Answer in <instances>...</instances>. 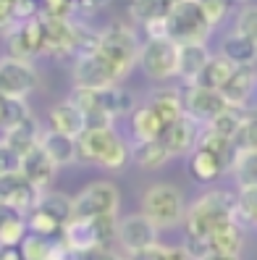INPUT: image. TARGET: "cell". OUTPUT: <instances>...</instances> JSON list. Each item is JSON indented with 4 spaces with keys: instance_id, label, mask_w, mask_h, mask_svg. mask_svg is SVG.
<instances>
[{
    "instance_id": "4",
    "label": "cell",
    "mask_w": 257,
    "mask_h": 260,
    "mask_svg": "<svg viewBox=\"0 0 257 260\" xmlns=\"http://www.w3.org/2000/svg\"><path fill=\"white\" fill-rule=\"evenodd\" d=\"M165 32L173 42H205L210 24L197 0H181L165 13Z\"/></svg>"
},
{
    "instance_id": "40",
    "label": "cell",
    "mask_w": 257,
    "mask_h": 260,
    "mask_svg": "<svg viewBox=\"0 0 257 260\" xmlns=\"http://www.w3.org/2000/svg\"><path fill=\"white\" fill-rule=\"evenodd\" d=\"M126 160H129V147H126V142L121 140V137H116L113 145L105 150L100 166L102 168H111V171H121V168L126 166Z\"/></svg>"
},
{
    "instance_id": "45",
    "label": "cell",
    "mask_w": 257,
    "mask_h": 260,
    "mask_svg": "<svg viewBox=\"0 0 257 260\" xmlns=\"http://www.w3.org/2000/svg\"><path fill=\"white\" fill-rule=\"evenodd\" d=\"M165 252H168V247H163V244H150V247L144 250H137V252H131L129 260H165Z\"/></svg>"
},
{
    "instance_id": "29",
    "label": "cell",
    "mask_w": 257,
    "mask_h": 260,
    "mask_svg": "<svg viewBox=\"0 0 257 260\" xmlns=\"http://www.w3.org/2000/svg\"><path fill=\"white\" fill-rule=\"evenodd\" d=\"M234 71V63L223 55H210L207 63L202 66V71L197 74V79L192 84H200V87H210V89H221L223 82L229 79V74Z\"/></svg>"
},
{
    "instance_id": "13",
    "label": "cell",
    "mask_w": 257,
    "mask_h": 260,
    "mask_svg": "<svg viewBox=\"0 0 257 260\" xmlns=\"http://www.w3.org/2000/svg\"><path fill=\"white\" fill-rule=\"evenodd\" d=\"M116 242H121V247L131 255L137 250H144L150 244H155L158 242V229L150 223L142 213L139 216H126L124 221H118Z\"/></svg>"
},
{
    "instance_id": "46",
    "label": "cell",
    "mask_w": 257,
    "mask_h": 260,
    "mask_svg": "<svg viewBox=\"0 0 257 260\" xmlns=\"http://www.w3.org/2000/svg\"><path fill=\"white\" fill-rule=\"evenodd\" d=\"M165 260H194L187 247H168V252H165Z\"/></svg>"
},
{
    "instance_id": "23",
    "label": "cell",
    "mask_w": 257,
    "mask_h": 260,
    "mask_svg": "<svg viewBox=\"0 0 257 260\" xmlns=\"http://www.w3.org/2000/svg\"><path fill=\"white\" fill-rule=\"evenodd\" d=\"M60 239H63L68 247L74 252H87L97 247V237H95V226L89 218H71L66 226H63V234H60Z\"/></svg>"
},
{
    "instance_id": "14",
    "label": "cell",
    "mask_w": 257,
    "mask_h": 260,
    "mask_svg": "<svg viewBox=\"0 0 257 260\" xmlns=\"http://www.w3.org/2000/svg\"><path fill=\"white\" fill-rule=\"evenodd\" d=\"M197 137H200V129H197V121L189 118L187 113L165 124L163 132H160V142L165 145V150L171 155H189L197 145Z\"/></svg>"
},
{
    "instance_id": "8",
    "label": "cell",
    "mask_w": 257,
    "mask_h": 260,
    "mask_svg": "<svg viewBox=\"0 0 257 260\" xmlns=\"http://www.w3.org/2000/svg\"><path fill=\"white\" fill-rule=\"evenodd\" d=\"M118 210V189L113 181H95L74 197V218H97Z\"/></svg>"
},
{
    "instance_id": "43",
    "label": "cell",
    "mask_w": 257,
    "mask_h": 260,
    "mask_svg": "<svg viewBox=\"0 0 257 260\" xmlns=\"http://www.w3.org/2000/svg\"><path fill=\"white\" fill-rule=\"evenodd\" d=\"M19 160H21L19 152L13 150L8 142L0 140V176H6V174H16V171H19Z\"/></svg>"
},
{
    "instance_id": "2",
    "label": "cell",
    "mask_w": 257,
    "mask_h": 260,
    "mask_svg": "<svg viewBox=\"0 0 257 260\" xmlns=\"http://www.w3.org/2000/svg\"><path fill=\"white\" fill-rule=\"evenodd\" d=\"M139 40L137 35L131 32L129 26H108L105 32L95 40V53H100L108 63L118 71V76L124 79V76L137 66V60H139Z\"/></svg>"
},
{
    "instance_id": "32",
    "label": "cell",
    "mask_w": 257,
    "mask_h": 260,
    "mask_svg": "<svg viewBox=\"0 0 257 260\" xmlns=\"http://www.w3.org/2000/svg\"><path fill=\"white\" fill-rule=\"evenodd\" d=\"M231 171L239 187H257V150H236Z\"/></svg>"
},
{
    "instance_id": "18",
    "label": "cell",
    "mask_w": 257,
    "mask_h": 260,
    "mask_svg": "<svg viewBox=\"0 0 257 260\" xmlns=\"http://www.w3.org/2000/svg\"><path fill=\"white\" fill-rule=\"evenodd\" d=\"M207 48L205 42H178V58H176V76L187 79L189 84L197 79V74L207 63Z\"/></svg>"
},
{
    "instance_id": "31",
    "label": "cell",
    "mask_w": 257,
    "mask_h": 260,
    "mask_svg": "<svg viewBox=\"0 0 257 260\" xmlns=\"http://www.w3.org/2000/svg\"><path fill=\"white\" fill-rule=\"evenodd\" d=\"M194 147H202V150H207V152H213V155L221 160L223 168H231V160H234V155H236V147L231 145L229 137H221V134L210 132V129L197 137V145H194Z\"/></svg>"
},
{
    "instance_id": "19",
    "label": "cell",
    "mask_w": 257,
    "mask_h": 260,
    "mask_svg": "<svg viewBox=\"0 0 257 260\" xmlns=\"http://www.w3.org/2000/svg\"><path fill=\"white\" fill-rule=\"evenodd\" d=\"M40 147L48 152V158L58 168L77 160V137H71V134L48 129V132H42V137H40Z\"/></svg>"
},
{
    "instance_id": "48",
    "label": "cell",
    "mask_w": 257,
    "mask_h": 260,
    "mask_svg": "<svg viewBox=\"0 0 257 260\" xmlns=\"http://www.w3.org/2000/svg\"><path fill=\"white\" fill-rule=\"evenodd\" d=\"M6 124V98H0V129Z\"/></svg>"
},
{
    "instance_id": "1",
    "label": "cell",
    "mask_w": 257,
    "mask_h": 260,
    "mask_svg": "<svg viewBox=\"0 0 257 260\" xmlns=\"http://www.w3.org/2000/svg\"><path fill=\"white\" fill-rule=\"evenodd\" d=\"M229 221H236V200L226 192H207L187 210V237H210Z\"/></svg>"
},
{
    "instance_id": "26",
    "label": "cell",
    "mask_w": 257,
    "mask_h": 260,
    "mask_svg": "<svg viewBox=\"0 0 257 260\" xmlns=\"http://www.w3.org/2000/svg\"><path fill=\"white\" fill-rule=\"evenodd\" d=\"M210 242V250L213 252H229V255H239L241 247H244V232H241V226L236 221H229L218 226L213 234L207 237Z\"/></svg>"
},
{
    "instance_id": "51",
    "label": "cell",
    "mask_w": 257,
    "mask_h": 260,
    "mask_svg": "<svg viewBox=\"0 0 257 260\" xmlns=\"http://www.w3.org/2000/svg\"><path fill=\"white\" fill-rule=\"evenodd\" d=\"M236 3H239V0H236Z\"/></svg>"
},
{
    "instance_id": "16",
    "label": "cell",
    "mask_w": 257,
    "mask_h": 260,
    "mask_svg": "<svg viewBox=\"0 0 257 260\" xmlns=\"http://www.w3.org/2000/svg\"><path fill=\"white\" fill-rule=\"evenodd\" d=\"M116 132L113 126H97V129H84L79 137H77V160H84V163H97L102 160L105 150H108L116 140Z\"/></svg>"
},
{
    "instance_id": "22",
    "label": "cell",
    "mask_w": 257,
    "mask_h": 260,
    "mask_svg": "<svg viewBox=\"0 0 257 260\" xmlns=\"http://www.w3.org/2000/svg\"><path fill=\"white\" fill-rule=\"evenodd\" d=\"M168 158H171V152L165 150L160 137L158 140H139L129 150V160H134L139 168H144V171H158V168H163V163Z\"/></svg>"
},
{
    "instance_id": "44",
    "label": "cell",
    "mask_w": 257,
    "mask_h": 260,
    "mask_svg": "<svg viewBox=\"0 0 257 260\" xmlns=\"http://www.w3.org/2000/svg\"><path fill=\"white\" fill-rule=\"evenodd\" d=\"M13 24H19L16 0H0V29H11Z\"/></svg>"
},
{
    "instance_id": "47",
    "label": "cell",
    "mask_w": 257,
    "mask_h": 260,
    "mask_svg": "<svg viewBox=\"0 0 257 260\" xmlns=\"http://www.w3.org/2000/svg\"><path fill=\"white\" fill-rule=\"evenodd\" d=\"M202 260H241L239 255H229V252H210L207 257H202Z\"/></svg>"
},
{
    "instance_id": "12",
    "label": "cell",
    "mask_w": 257,
    "mask_h": 260,
    "mask_svg": "<svg viewBox=\"0 0 257 260\" xmlns=\"http://www.w3.org/2000/svg\"><path fill=\"white\" fill-rule=\"evenodd\" d=\"M37 189L29 184V181L16 171V174H6L0 176V203L8 205L11 210L21 213L26 216L29 210H34V203H37Z\"/></svg>"
},
{
    "instance_id": "38",
    "label": "cell",
    "mask_w": 257,
    "mask_h": 260,
    "mask_svg": "<svg viewBox=\"0 0 257 260\" xmlns=\"http://www.w3.org/2000/svg\"><path fill=\"white\" fill-rule=\"evenodd\" d=\"M95 226V237H97V247H108L111 242H116V234H118V218L116 213H105V216H97V218H89Z\"/></svg>"
},
{
    "instance_id": "11",
    "label": "cell",
    "mask_w": 257,
    "mask_h": 260,
    "mask_svg": "<svg viewBox=\"0 0 257 260\" xmlns=\"http://www.w3.org/2000/svg\"><path fill=\"white\" fill-rule=\"evenodd\" d=\"M55 171L58 166L48 158V152H45L40 145H34L32 150L21 152V160H19V174L32 184L37 192H45L50 189L53 179H55Z\"/></svg>"
},
{
    "instance_id": "36",
    "label": "cell",
    "mask_w": 257,
    "mask_h": 260,
    "mask_svg": "<svg viewBox=\"0 0 257 260\" xmlns=\"http://www.w3.org/2000/svg\"><path fill=\"white\" fill-rule=\"evenodd\" d=\"M236 200V218L249 226H257V187H239Z\"/></svg>"
},
{
    "instance_id": "34",
    "label": "cell",
    "mask_w": 257,
    "mask_h": 260,
    "mask_svg": "<svg viewBox=\"0 0 257 260\" xmlns=\"http://www.w3.org/2000/svg\"><path fill=\"white\" fill-rule=\"evenodd\" d=\"M26 234H37V237H45V239H55L58 234H63V226H60L53 216L42 210H29L26 213Z\"/></svg>"
},
{
    "instance_id": "49",
    "label": "cell",
    "mask_w": 257,
    "mask_h": 260,
    "mask_svg": "<svg viewBox=\"0 0 257 260\" xmlns=\"http://www.w3.org/2000/svg\"><path fill=\"white\" fill-rule=\"evenodd\" d=\"M165 3H168V6H171V8H173V6H176V3H181V0H165Z\"/></svg>"
},
{
    "instance_id": "30",
    "label": "cell",
    "mask_w": 257,
    "mask_h": 260,
    "mask_svg": "<svg viewBox=\"0 0 257 260\" xmlns=\"http://www.w3.org/2000/svg\"><path fill=\"white\" fill-rule=\"evenodd\" d=\"M163 132V124L160 118L155 116V111L150 105H142V108H134L131 113V134L134 140H158Z\"/></svg>"
},
{
    "instance_id": "7",
    "label": "cell",
    "mask_w": 257,
    "mask_h": 260,
    "mask_svg": "<svg viewBox=\"0 0 257 260\" xmlns=\"http://www.w3.org/2000/svg\"><path fill=\"white\" fill-rule=\"evenodd\" d=\"M74 82H77V87L102 89V87L118 84L121 76H118V71H116L100 53L84 50V53L77 58V63H74Z\"/></svg>"
},
{
    "instance_id": "39",
    "label": "cell",
    "mask_w": 257,
    "mask_h": 260,
    "mask_svg": "<svg viewBox=\"0 0 257 260\" xmlns=\"http://www.w3.org/2000/svg\"><path fill=\"white\" fill-rule=\"evenodd\" d=\"M231 145L236 150H257V116H247L241 126L231 137Z\"/></svg>"
},
{
    "instance_id": "50",
    "label": "cell",
    "mask_w": 257,
    "mask_h": 260,
    "mask_svg": "<svg viewBox=\"0 0 257 260\" xmlns=\"http://www.w3.org/2000/svg\"><path fill=\"white\" fill-rule=\"evenodd\" d=\"M0 247H3V244H0Z\"/></svg>"
},
{
    "instance_id": "33",
    "label": "cell",
    "mask_w": 257,
    "mask_h": 260,
    "mask_svg": "<svg viewBox=\"0 0 257 260\" xmlns=\"http://www.w3.org/2000/svg\"><path fill=\"white\" fill-rule=\"evenodd\" d=\"M247 118V111L244 108H236V105H226V108L218 113V116H213L207 121V129L210 132H215V134H221V137H231L236 134V129L241 126V121Z\"/></svg>"
},
{
    "instance_id": "5",
    "label": "cell",
    "mask_w": 257,
    "mask_h": 260,
    "mask_svg": "<svg viewBox=\"0 0 257 260\" xmlns=\"http://www.w3.org/2000/svg\"><path fill=\"white\" fill-rule=\"evenodd\" d=\"M176 58H178V42L171 37H158V40H147L139 48V60L142 71L155 82H165L176 76Z\"/></svg>"
},
{
    "instance_id": "41",
    "label": "cell",
    "mask_w": 257,
    "mask_h": 260,
    "mask_svg": "<svg viewBox=\"0 0 257 260\" xmlns=\"http://www.w3.org/2000/svg\"><path fill=\"white\" fill-rule=\"evenodd\" d=\"M236 35L257 45V6H244L236 16Z\"/></svg>"
},
{
    "instance_id": "27",
    "label": "cell",
    "mask_w": 257,
    "mask_h": 260,
    "mask_svg": "<svg viewBox=\"0 0 257 260\" xmlns=\"http://www.w3.org/2000/svg\"><path fill=\"white\" fill-rule=\"evenodd\" d=\"M24 237H26V218L0 203V244L3 247H19Z\"/></svg>"
},
{
    "instance_id": "28",
    "label": "cell",
    "mask_w": 257,
    "mask_h": 260,
    "mask_svg": "<svg viewBox=\"0 0 257 260\" xmlns=\"http://www.w3.org/2000/svg\"><path fill=\"white\" fill-rule=\"evenodd\" d=\"M221 55L223 58H229L234 66H254V60H257V45L247 37H241V35H231V37H226L223 45H221Z\"/></svg>"
},
{
    "instance_id": "9",
    "label": "cell",
    "mask_w": 257,
    "mask_h": 260,
    "mask_svg": "<svg viewBox=\"0 0 257 260\" xmlns=\"http://www.w3.org/2000/svg\"><path fill=\"white\" fill-rule=\"evenodd\" d=\"M8 45H11V55L32 60L34 55L45 53V26L42 19L32 16V19H21L19 24L11 26L8 35Z\"/></svg>"
},
{
    "instance_id": "15",
    "label": "cell",
    "mask_w": 257,
    "mask_h": 260,
    "mask_svg": "<svg viewBox=\"0 0 257 260\" xmlns=\"http://www.w3.org/2000/svg\"><path fill=\"white\" fill-rule=\"evenodd\" d=\"M254 87H257L254 66H234V71L229 74V79L223 82V87L218 92L223 95V100L229 105H236V108L247 111V100L254 92Z\"/></svg>"
},
{
    "instance_id": "24",
    "label": "cell",
    "mask_w": 257,
    "mask_h": 260,
    "mask_svg": "<svg viewBox=\"0 0 257 260\" xmlns=\"http://www.w3.org/2000/svg\"><path fill=\"white\" fill-rule=\"evenodd\" d=\"M226 168L221 166V160L213 155V152H207L202 147H194L189 152V176L194 181H200V184H210V181H215Z\"/></svg>"
},
{
    "instance_id": "35",
    "label": "cell",
    "mask_w": 257,
    "mask_h": 260,
    "mask_svg": "<svg viewBox=\"0 0 257 260\" xmlns=\"http://www.w3.org/2000/svg\"><path fill=\"white\" fill-rule=\"evenodd\" d=\"M168 11H171V6L165 3V0H131L129 3L131 19L139 21V24H147L153 19H163Z\"/></svg>"
},
{
    "instance_id": "37",
    "label": "cell",
    "mask_w": 257,
    "mask_h": 260,
    "mask_svg": "<svg viewBox=\"0 0 257 260\" xmlns=\"http://www.w3.org/2000/svg\"><path fill=\"white\" fill-rule=\"evenodd\" d=\"M50 250H53V239H45L37 234H26L21 239V257L24 260H50Z\"/></svg>"
},
{
    "instance_id": "6",
    "label": "cell",
    "mask_w": 257,
    "mask_h": 260,
    "mask_svg": "<svg viewBox=\"0 0 257 260\" xmlns=\"http://www.w3.org/2000/svg\"><path fill=\"white\" fill-rule=\"evenodd\" d=\"M40 76L32 66V60L16 55L0 58V98L6 100H24L37 87Z\"/></svg>"
},
{
    "instance_id": "3",
    "label": "cell",
    "mask_w": 257,
    "mask_h": 260,
    "mask_svg": "<svg viewBox=\"0 0 257 260\" xmlns=\"http://www.w3.org/2000/svg\"><path fill=\"white\" fill-rule=\"evenodd\" d=\"M142 216L155 229L178 226L187 216L184 197L173 184H153L142 194Z\"/></svg>"
},
{
    "instance_id": "20",
    "label": "cell",
    "mask_w": 257,
    "mask_h": 260,
    "mask_svg": "<svg viewBox=\"0 0 257 260\" xmlns=\"http://www.w3.org/2000/svg\"><path fill=\"white\" fill-rule=\"evenodd\" d=\"M48 124H50L53 132H63V134H71V137H79L84 132V116L71 100H66V103L53 105V108L48 111Z\"/></svg>"
},
{
    "instance_id": "25",
    "label": "cell",
    "mask_w": 257,
    "mask_h": 260,
    "mask_svg": "<svg viewBox=\"0 0 257 260\" xmlns=\"http://www.w3.org/2000/svg\"><path fill=\"white\" fill-rule=\"evenodd\" d=\"M34 208L42 210V213H48V216H53L60 226H66L74 218V200L68 194H63V192H53V189L40 192Z\"/></svg>"
},
{
    "instance_id": "10",
    "label": "cell",
    "mask_w": 257,
    "mask_h": 260,
    "mask_svg": "<svg viewBox=\"0 0 257 260\" xmlns=\"http://www.w3.org/2000/svg\"><path fill=\"white\" fill-rule=\"evenodd\" d=\"M181 98H184V113L189 118H194L197 124H207L210 118L218 116L229 105L218 89L200 87V84H189V89Z\"/></svg>"
},
{
    "instance_id": "21",
    "label": "cell",
    "mask_w": 257,
    "mask_h": 260,
    "mask_svg": "<svg viewBox=\"0 0 257 260\" xmlns=\"http://www.w3.org/2000/svg\"><path fill=\"white\" fill-rule=\"evenodd\" d=\"M150 108L155 111V116L160 118V124H171V121L184 116V98H181L178 89H171V87H160L153 92L150 98Z\"/></svg>"
},
{
    "instance_id": "17",
    "label": "cell",
    "mask_w": 257,
    "mask_h": 260,
    "mask_svg": "<svg viewBox=\"0 0 257 260\" xmlns=\"http://www.w3.org/2000/svg\"><path fill=\"white\" fill-rule=\"evenodd\" d=\"M40 137H42V129H40V124L34 121V116L29 113V116H24V118H19V121H13V124L3 126L0 140L8 142V145L21 155V152L32 150L34 145H40Z\"/></svg>"
},
{
    "instance_id": "42",
    "label": "cell",
    "mask_w": 257,
    "mask_h": 260,
    "mask_svg": "<svg viewBox=\"0 0 257 260\" xmlns=\"http://www.w3.org/2000/svg\"><path fill=\"white\" fill-rule=\"evenodd\" d=\"M197 3H200L210 26L221 24V19L226 16V11H229V0H197Z\"/></svg>"
}]
</instances>
